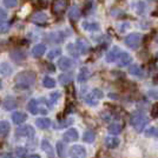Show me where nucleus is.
Listing matches in <instances>:
<instances>
[{
    "label": "nucleus",
    "mask_w": 158,
    "mask_h": 158,
    "mask_svg": "<svg viewBox=\"0 0 158 158\" xmlns=\"http://www.w3.org/2000/svg\"><path fill=\"white\" fill-rule=\"evenodd\" d=\"M35 83V73L32 71H23L15 76V87L19 90H26Z\"/></svg>",
    "instance_id": "obj_1"
},
{
    "label": "nucleus",
    "mask_w": 158,
    "mask_h": 158,
    "mask_svg": "<svg viewBox=\"0 0 158 158\" xmlns=\"http://www.w3.org/2000/svg\"><path fill=\"white\" fill-rule=\"evenodd\" d=\"M149 123V119L143 112L136 111L133 112L130 117V124L137 132H142L145 129L146 124Z\"/></svg>",
    "instance_id": "obj_2"
},
{
    "label": "nucleus",
    "mask_w": 158,
    "mask_h": 158,
    "mask_svg": "<svg viewBox=\"0 0 158 158\" xmlns=\"http://www.w3.org/2000/svg\"><path fill=\"white\" fill-rule=\"evenodd\" d=\"M104 97V93L102 90H99V89H94L92 90V92H90L89 94H86L84 100H85V103L87 105L90 106H96L97 104L99 103V100Z\"/></svg>",
    "instance_id": "obj_3"
},
{
    "label": "nucleus",
    "mask_w": 158,
    "mask_h": 158,
    "mask_svg": "<svg viewBox=\"0 0 158 158\" xmlns=\"http://www.w3.org/2000/svg\"><path fill=\"white\" fill-rule=\"evenodd\" d=\"M143 41V35L140 33H131L125 38V44L126 46L130 48H137Z\"/></svg>",
    "instance_id": "obj_4"
},
{
    "label": "nucleus",
    "mask_w": 158,
    "mask_h": 158,
    "mask_svg": "<svg viewBox=\"0 0 158 158\" xmlns=\"http://www.w3.org/2000/svg\"><path fill=\"white\" fill-rule=\"evenodd\" d=\"M69 155L71 158H86L87 152L83 145H73L69 150Z\"/></svg>",
    "instance_id": "obj_5"
},
{
    "label": "nucleus",
    "mask_w": 158,
    "mask_h": 158,
    "mask_svg": "<svg viewBox=\"0 0 158 158\" xmlns=\"http://www.w3.org/2000/svg\"><path fill=\"white\" fill-rule=\"evenodd\" d=\"M34 133H35V131H34L33 126L31 125L19 126L17 129V131H15L17 136H19V137H26V138H32V137H34Z\"/></svg>",
    "instance_id": "obj_6"
},
{
    "label": "nucleus",
    "mask_w": 158,
    "mask_h": 158,
    "mask_svg": "<svg viewBox=\"0 0 158 158\" xmlns=\"http://www.w3.org/2000/svg\"><path fill=\"white\" fill-rule=\"evenodd\" d=\"M70 0H54L52 2V11L54 14H61L65 12V10L69 6Z\"/></svg>",
    "instance_id": "obj_7"
},
{
    "label": "nucleus",
    "mask_w": 158,
    "mask_h": 158,
    "mask_svg": "<svg viewBox=\"0 0 158 158\" xmlns=\"http://www.w3.org/2000/svg\"><path fill=\"white\" fill-rule=\"evenodd\" d=\"M63 138L66 143H72V142H76L77 139L79 138L78 131L74 129V127H70L69 130H66L63 135Z\"/></svg>",
    "instance_id": "obj_8"
},
{
    "label": "nucleus",
    "mask_w": 158,
    "mask_h": 158,
    "mask_svg": "<svg viewBox=\"0 0 158 158\" xmlns=\"http://www.w3.org/2000/svg\"><path fill=\"white\" fill-rule=\"evenodd\" d=\"M30 20L32 21L33 24H38V25H44V24H46L47 20H48V17H47L45 13H43V12H37V13H34L30 18Z\"/></svg>",
    "instance_id": "obj_9"
},
{
    "label": "nucleus",
    "mask_w": 158,
    "mask_h": 158,
    "mask_svg": "<svg viewBox=\"0 0 158 158\" xmlns=\"http://www.w3.org/2000/svg\"><path fill=\"white\" fill-rule=\"evenodd\" d=\"M18 105V103H17V99L12 97V96H8L6 98L4 99V103H2V106H4V109L6 110V111H11V110H14L15 107Z\"/></svg>",
    "instance_id": "obj_10"
},
{
    "label": "nucleus",
    "mask_w": 158,
    "mask_h": 158,
    "mask_svg": "<svg viewBox=\"0 0 158 158\" xmlns=\"http://www.w3.org/2000/svg\"><path fill=\"white\" fill-rule=\"evenodd\" d=\"M131 56L129 54V53H126V52H122L120 54H119V57L117 58V65L120 66V67H124V66L126 65H129L130 63H131Z\"/></svg>",
    "instance_id": "obj_11"
},
{
    "label": "nucleus",
    "mask_w": 158,
    "mask_h": 158,
    "mask_svg": "<svg viewBox=\"0 0 158 158\" xmlns=\"http://www.w3.org/2000/svg\"><path fill=\"white\" fill-rule=\"evenodd\" d=\"M72 66H73V60H71L70 58H67V57H61L58 60V67H59L61 71H67Z\"/></svg>",
    "instance_id": "obj_12"
},
{
    "label": "nucleus",
    "mask_w": 158,
    "mask_h": 158,
    "mask_svg": "<svg viewBox=\"0 0 158 158\" xmlns=\"http://www.w3.org/2000/svg\"><path fill=\"white\" fill-rule=\"evenodd\" d=\"M120 53H122V51H120L119 47H117V46L112 47L111 51H109V53L106 54V61H107V63H113V61H116Z\"/></svg>",
    "instance_id": "obj_13"
},
{
    "label": "nucleus",
    "mask_w": 158,
    "mask_h": 158,
    "mask_svg": "<svg viewBox=\"0 0 158 158\" xmlns=\"http://www.w3.org/2000/svg\"><path fill=\"white\" fill-rule=\"evenodd\" d=\"M120 144V139L117 136H107L105 138V145L109 149H116Z\"/></svg>",
    "instance_id": "obj_14"
},
{
    "label": "nucleus",
    "mask_w": 158,
    "mask_h": 158,
    "mask_svg": "<svg viewBox=\"0 0 158 158\" xmlns=\"http://www.w3.org/2000/svg\"><path fill=\"white\" fill-rule=\"evenodd\" d=\"M26 119H27V114L26 113H24V112H21V111H17L12 114V120H13L14 124H17V125L23 124Z\"/></svg>",
    "instance_id": "obj_15"
},
{
    "label": "nucleus",
    "mask_w": 158,
    "mask_h": 158,
    "mask_svg": "<svg viewBox=\"0 0 158 158\" xmlns=\"http://www.w3.org/2000/svg\"><path fill=\"white\" fill-rule=\"evenodd\" d=\"M41 149H43V151L45 152L48 157H54V150H53L51 143L47 139H43L41 140Z\"/></svg>",
    "instance_id": "obj_16"
},
{
    "label": "nucleus",
    "mask_w": 158,
    "mask_h": 158,
    "mask_svg": "<svg viewBox=\"0 0 158 158\" xmlns=\"http://www.w3.org/2000/svg\"><path fill=\"white\" fill-rule=\"evenodd\" d=\"M10 57H11V59L14 60L15 63H20V61H23V60H25V53L24 51H21V50H13V51H11L10 53Z\"/></svg>",
    "instance_id": "obj_17"
},
{
    "label": "nucleus",
    "mask_w": 158,
    "mask_h": 158,
    "mask_svg": "<svg viewBox=\"0 0 158 158\" xmlns=\"http://www.w3.org/2000/svg\"><path fill=\"white\" fill-rule=\"evenodd\" d=\"M45 51H46V46L44 44H37L32 48V56L35 58H40L45 54Z\"/></svg>",
    "instance_id": "obj_18"
},
{
    "label": "nucleus",
    "mask_w": 158,
    "mask_h": 158,
    "mask_svg": "<svg viewBox=\"0 0 158 158\" xmlns=\"http://www.w3.org/2000/svg\"><path fill=\"white\" fill-rule=\"evenodd\" d=\"M51 119L48 118H45V117H43V118H38L37 120H35V125L38 126L39 129H41V130H46V129H48L50 126H51Z\"/></svg>",
    "instance_id": "obj_19"
},
{
    "label": "nucleus",
    "mask_w": 158,
    "mask_h": 158,
    "mask_svg": "<svg viewBox=\"0 0 158 158\" xmlns=\"http://www.w3.org/2000/svg\"><path fill=\"white\" fill-rule=\"evenodd\" d=\"M74 45H76V48H77V51L79 52V54H85L89 51V45H87V43L84 41V40H77Z\"/></svg>",
    "instance_id": "obj_20"
},
{
    "label": "nucleus",
    "mask_w": 158,
    "mask_h": 158,
    "mask_svg": "<svg viewBox=\"0 0 158 158\" xmlns=\"http://www.w3.org/2000/svg\"><path fill=\"white\" fill-rule=\"evenodd\" d=\"M89 77H90V71H89V69L81 67L78 73V76H77V80H78V83H85L86 80L89 79Z\"/></svg>",
    "instance_id": "obj_21"
},
{
    "label": "nucleus",
    "mask_w": 158,
    "mask_h": 158,
    "mask_svg": "<svg viewBox=\"0 0 158 158\" xmlns=\"http://www.w3.org/2000/svg\"><path fill=\"white\" fill-rule=\"evenodd\" d=\"M27 110L30 111V113L32 114H37L38 113V110H39V103L37 99H31L27 104Z\"/></svg>",
    "instance_id": "obj_22"
},
{
    "label": "nucleus",
    "mask_w": 158,
    "mask_h": 158,
    "mask_svg": "<svg viewBox=\"0 0 158 158\" xmlns=\"http://www.w3.org/2000/svg\"><path fill=\"white\" fill-rule=\"evenodd\" d=\"M12 73V67L8 63H1L0 64V76L7 77Z\"/></svg>",
    "instance_id": "obj_23"
},
{
    "label": "nucleus",
    "mask_w": 158,
    "mask_h": 158,
    "mask_svg": "<svg viewBox=\"0 0 158 158\" xmlns=\"http://www.w3.org/2000/svg\"><path fill=\"white\" fill-rule=\"evenodd\" d=\"M83 28L85 31H89V32H93V31H98L99 30V24L98 23H89V21H84L81 24Z\"/></svg>",
    "instance_id": "obj_24"
},
{
    "label": "nucleus",
    "mask_w": 158,
    "mask_h": 158,
    "mask_svg": "<svg viewBox=\"0 0 158 158\" xmlns=\"http://www.w3.org/2000/svg\"><path fill=\"white\" fill-rule=\"evenodd\" d=\"M94 139H96V135H94V132L92 130H86L84 132V135H83V140L87 143V144H91L94 142Z\"/></svg>",
    "instance_id": "obj_25"
},
{
    "label": "nucleus",
    "mask_w": 158,
    "mask_h": 158,
    "mask_svg": "<svg viewBox=\"0 0 158 158\" xmlns=\"http://www.w3.org/2000/svg\"><path fill=\"white\" fill-rule=\"evenodd\" d=\"M129 72H130V74L135 76V77H142V76H143V70H142V67L139 65H137V64H133V65L130 66Z\"/></svg>",
    "instance_id": "obj_26"
},
{
    "label": "nucleus",
    "mask_w": 158,
    "mask_h": 158,
    "mask_svg": "<svg viewBox=\"0 0 158 158\" xmlns=\"http://www.w3.org/2000/svg\"><path fill=\"white\" fill-rule=\"evenodd\" d=\"M79 17H80V11H79L78 7H71L70 11H69V19L72 20V21H76V20L79 19Z\"/></svg>",
    "instance_id": "obj_27"
},
{
    "label": "nucleus",
    "mask_w": 158,
    "mask_h": 158,
    "mask_svg": "<svg viewBox=\"0 0 158 158\" xmlns=\"http://www.w3.org/2000/svg\"><path fill=\"white\" fill-rule=\"evenodd\" d=\"M109 133L110 135H113V136H117L122 132V125L119 123H112L111 125L109 126Z\"/></svg>",
    "instance_id": "obj_28"
},
{
    "label": "nucleus",
    "mask_w": 158,
    "mask_h": 158,
    "mask_svg": "<svg viewBox=\"0 0 158 158\" xmlns=\"http://www.w3.org/2000/svg\"><path fill=\"white\" fill-rule=\"evenodd\" d=\"M10 123L6 120H0V136H6L7 133L10 132Z\"/></svg>",
    "instance_id": "obj_29"
},
{
    "label": "nucleus",
    "mask_w": 158,
    "mask_h": 158,
    "mask_svg": "<svg viewBox=\"0 0 158 158\" xmlns=\"http://www.w3.org/2000/svg\"><path fill=\"white\" fill-rule=\"evenodd\" d=\"M73 79L72 73H64V74H60L59 76V83L61 85H66L69 83H71Z\"/></svg>",
    "instance_id": "obj_30"
},
{
    "label": "nucleus",
    "mask_w": 158,
    "mask_h": 158,
    "mask_svg": "<svg viewBox=\"0 0 158 158\" xmlns=\"http://www.w3.org/2000/svg\"><path fill=\"white\" fill-rule=\"evenodd\" d=\"M146 137H152V138H158V127L157 126H151L144 131Z\"/></svg>",
    "instance_id": "obj_31"
},
{
    "label": "nucleus",
    "mask_w": 158,
    "mask_h": 158,
    "mask_svg": "<svg viewBox=\"0 0 158 158\" xmlns=\"http://www.w3.org/2000/svg\"><path fill=\"white\" fill-rule=\"evenodd\" d=\"M43 85L45 86L46 89H53L54 86H56V80L51 77H45V78L43 79Z\"/></svg>",
    "instance_id": "obj_32"
},
{
    "label": "nucleus",
    "mask_w": 158,
    "mask_h": 158,
    "mask_svg": "<svg viewBox=\"0 0 158 158\" xmlns=\"http://www.w3.org/2000/svg\"><path fill=\"white\" fill-rule=\"evenodd\" d=\"M47 38L50 39V41L51 43H61V40H63V37L60 35V33H58V32H53V33H51V34H48L47 35Z\"/></svg>",
    "instance_id": "obj_33"
},
{
    "label": "nucleus",
    "mask_w": 158,
    "mask_h": 158,
    "mask_svg": "<svg viewBox=\"0 0 158 158\" xmlns=\"http://www.w3.org/2000/svg\"><path fill=\"white\" fill-rule=\"evenodd\" d=\"M15 155L19 158H26L27 157V149L24 146H18L15 149Z\"/></svg>",
    "instance_id": "obj_34"
},
{
    "label": "nucleus",
    "mask_w": 158,
    "mask_h": 158,
    "mask_svg": "<svg viewBox=\"0 0 158 158\" xmlns=\"http://www.w3.org/2000/svg\"><path fill=\"white\" fill-rule=\"evenodd\" d=\"M60 98V93L59 92H52L51 94H50V100H48V104H50V106L54 105L58 100H59Z\"/></svg>",
    "instance_id": "obj_35"
},
{
    "label": "nucleus",
    "mask_w": 158,
    "mask_h": 158,
    "mask_svg": "<svg viewBox=\"0 0 158 158\" xmlns=\"http://www.w3.org/2000/svg\"><path fill=\"white\" fill-rule=\"evenodd\" d=\"M57 155L59 157H64L65 156V145L63 142H58L57 143Z\"/></svg>",
    "instance_id": "obj_36"
},
{
    "label": "nucleus",
    "mask_w": 158,
    "mask_h": 158,
    "mask_svg": "<svg viewBox=\"0 0 158 158\" xmlns=\"http://www.w3.org/2000/svg\"><path fill=\"white\" fill-rule=\"evenodd\" d=\"M67 50H69L70 54H71L72 57H74V58H77V57L80 56L79 52L77 51V48H76V45H74V44H69V45H67Z\"/></svg>",
    "instance_id": "obj_37"
},
{
    "label": "nucleus",
    "mask_w": 158,
    "mask_h": 158,
    "mask_svg": "<svg viewBox=\"0 0 158 158\" xmlns=\"http://www.w3.org/2000/svg\"><path fill=\"white\" fill-rule=\"evenodd\" d=\"M60 53H61V51H60L59 48L51 50L50 52L47 53V58H48V59H54V58H57L58 56H60Z\"/></svg>",
    "instance_id": "obj_38"
},
{
    "label": "nucleus",
    "mask_w": 158,
    "mask_h": 158,
    "mask_svg": "<svg viewBox=\"0 0 158 158\" xmlns=\"http://www.w3.org/2000/svg\"><path fill=\"white\" fill-rule=\"evenodd\" d=\"M10 28V23L7 21H1L0 23V32L1 33H6Z\"/></svg>",
    "instance_id": "obj_39"
},
{
    "label": "nucleus",
    "mask_w": 158,
    "mask_h": 158,
    "mask_svg": "<svg viewBox=\"0 0 158 158\" xmlns=\"http://www.w3.org/2000/svg\"><path fill=\"white\" fill-rule=\"evenodd\" d=\"M4 4L6 7H15L18 5V0H4Z\"/></svg>",
    "instance_id": "obj_40"
},
{
    "label": "nucleus",
    "mask_w": 158,
    "mask_h": 158,
    "mask_svg": "<svg viewBox=\"0 0 158 158\" xmlns=\"http://www.w3.org/2000/svg\"><path fill=\"white\" fill-rule=\"evenodd\" d=\"M6 17H7L6 11H5L4 8H0V23H1V21H4V20L6 19Z\"/></svg>",
    "instance_id": "obj_41"
},
{
    "label": "nucleus",
    "mask_w": 158,
    "mask_h": 158,
    "mask_svg": "<svg viewBox=\"0 0 158 158\" xmlns=\"http://www.w3.org/2000/svg\"><path fill=\"white\" fill-rule=\"evenodd\" d=\"M2 158H15V157H14L12 153H10V152H6V153H4V155H2Z\"/></svg>",
    "instance_id": "obj_42"
},
{
    "label": "nucleus",
    "mask_w": 158,
    "mask_h": 158,
    "mask_svg": "<svg viewBox=\"0 0 158 158\" xmlns=\"http://www.w3.org/2000/svg\"><path fill=\"white\" fill-rule=\"evenodd\" d=\"M28 158H41V157H40L38 153H33V155H30Z\"/></svg>",
    "instance_id": "obj_43"
},
{
    "label": "nucleus",
    "mask_w": 158,
    "mask_h": 158,
    "mask_svg": "<svg viewBox=\"0 0 158 158\" xmlns=\"http://www.w3.org/2000/svg\"><path fill=\"white\" fill-rule=\"evenodd\" d=\"M149 94H150V96H152V97H158V93L153 92V91H150V92H149Z\"/></svg>",
    "instance_id": "obj_44"
},
{
    "label": "nucleus",
    "mask_w": 158,
    "mask_h": 158,
    "mask_svg": "<svg viewBox=\"0 0 158 158\" xmlns=\"http://www.w3.org/2000/svg\"><path fill=\"white\" fill-rule=\"evenodd\" d=\"M153 15H155V17H158V7L156 8V10H155V12H153Z\"/></svg>",
    "instance_id": "obj_45"
},
{
    "label": "nucleus",
    "mask_w": 158,
    "mask_h": 158,
    "mask_svg": "<svg viewBox=\"0 0 158 158\" xmlns=\"http://www.w3.org/2000/svg\"><path fill=\"white\" fill-rule=\"evenodd\" d=\"M149 1H156V0H149Z\"/></svg>",
    "instance_id": "obj_46"
},
{
    "label": "nucleus",
    "mask_w": 158,
    "mask_h": 158,
    "mask_svg": "<svg viewBox=\"0 0 158 158\" xmlns=\"http://www.w3.org/2000/svg\"><path fill=\"white\" fill-rule=\"evenodd\" d=\"M157 58H158V53H157Z\"/></svg>",
    "instance_id": "obj_47"
}]
</instances>
